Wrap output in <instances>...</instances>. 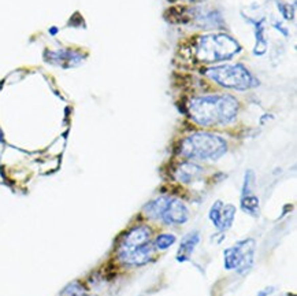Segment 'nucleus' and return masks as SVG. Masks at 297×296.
Instances as JSON below:
<instances>
[{"label": "nucleus", "instance_id": "obj_7", "mask_svg": "<svg viewBox=\"0 0 297 296\" xmlns=\"http://www.w3.org/2000/svg\"><path fill=\"white\" fill-rule=\"evenodd\" d=\"M189 218V211L186 206L180 199L168 198L166 207H164L160 221H163L167 225H182Z\"/></svg>", "mask_w": 297, "mask_h": 296}, {"label": "nucleus", "instance_id": "obj_8", "mask_svg": "<svg viewBox=\"0 0 297 296\" xmlns=\"http://www.w3.org/2000/svg\"><path fill=\"white\" fill-rule=\"evenodd\" d=\"M154 253H155V247H154V243L150 241V243L144 244L141 247H138L137 250L128 254L123 259H121V262L132 266H144L148 262L152 261Z\"/></svg>", "mask_w": 297, "mask_h": 296}, {"label": "nucleus", "instance_id": "obj_5", "mask_svg": "<svg viewBox=\"0 0 297 296\" xmlns=\"http://www.w3.org/2000/svg\"><path fill=\"white\" fill-rule=\"evenodd\" d=\"M256 243L254 239H244L224 251V266L226 270H236L245 275L254 266Z\"/></svg>", "mask_w": 297, "mask_h": 296}, {"label": "nucleus", "instance_id": "obj_14", "mask_svg": "<svg viewBox=\"0 0 297 296\" xmlns=\"http://www.w3.org/2000/svg\"><path fill=\"white\" fill-rule=\"evenodd\" d=\"M176 241L177 237L172 235V233H160V235L155 239L154 247H155L156 250H159V251H163V250L170 249Z\"/></svg>", "mask_w": 297, "mask_h": 296}, {"label": "nucleus", "instance_id": "obj_4", "mask_svg": "<svg viewBox=\"0 0 297 296\" xmlns=\"http://www.w3.org/2000/svg\"><path fill=\"white\" fill-rule=\"evenodd\" d=\"M206 76L220 87L236 91H246L259 85L258 80L241 63L212 66L206 70Z\"/></svg>", "mask_w": 297, "mask_h": 296}, {"label": "nucleus", "instance_id": "obj_12", "mask_svg": "<svg viewBox=\"0 0 297 296\" xmlns=\"http://www.w3.org/2000/svg\"><path fill=\"white\" fill-rule=\"evenodd\" d=\"M241 209L244 210V213L250 214L252 217H258L259 215V198L255 196L252 192L251 193H245L241 196Z\"/></svg>", "mask_w": 297, "mask_h": 296}, {"label": "nucleus", "instance_id": "obj_17", "mask_svg": "<svg viewBox=\"0 0 297 296\" xmlns=\"http://www.w3.org/2000/svg\"><path fill=\"white\" fill-rule=\"evenodd\" d=\"M273 292V288H267V289H263L258 293V296H268Z\"/></svg>", "mask_w": 297, "mask_h": 296}, {"label": "nucleus", "instance_id": "obj_2", "mask_svg": "<svg viewBox=\"0 0 297 296\" xmlns=\"http://www.w3.org/2000/svg\"><path fill=\"white\" fill-rule=\"evenodd\" d=\"M241 51L236 39L226 33H210L200 36L194 43L193 55L200 63H218L232 59Z\"/></svg>", "mask_w": 297, "mask_h": 296}, {"label": "nucleus", "instance_id": "obj_13", "mask_svg": "<svg viewBox=\"0 0 297 296\" xmlns=\"http://www.w3.org/2000/svg\"><path fill=\"white\" fill-rule=\"evenodd\" d=\"M236 217V207L233 205H224L222 211H220V219H219V231H228L229 228L233 225Z\"/></svg>", "mask_w": 297, "mask_h": 296}, {"label": "nucleus", "instance_id": "obj_10", "mask_svg": "<svg viewBox=\"0 0 297 296\" xmlns=\"http://www.w3.org/2000/svg\"><path fill=\"white\" fill-rule=\"evenodd\" d=\"M200 243V233L199 232H190L181 240L180 247H178V253H177V261L178 262H186L190 258L194 249L197 247V244Z\"/></svg>", "mask_w": 297, "mask_h": 296}, {"label": "nucleus", "instance_id": "obj_1", "mask_svg": "<svg viewBox=\"0 0 297 296\" xmlns=\"http://www.w3.org/2000/svg\"><path fill=\"white\" fill-rule=\"evenodd\" d=\"M186 109L194 124L200 127H218L226 125L236 118L238 102L234 96L228 93L204 95L192 97Z\"/></svg>", "mask_w": 297, "mask_h": 296}, {"label": "nucleus", "instance_id": "obj_16", "mask_svg": "<svg viewBox=\"0 0 297 296\" xmlns=\"http://www.w3.org/2000/svg\"><path fill=\"white\" fill-rule=\"evenodd\" d=\"M222 207H224V202L216 201L215 203L211 206L210 213H208L210 221L214 224V227H215L216 229L219 228V219H220V211H222Z\"/></svg>", "mask_w": 297, "mask_h": 296}, {"label": "nucleus", "instance_id": "obj_15", "mask_svg": "<svg viewBox=\"0 0 297 296\" xmlns=\"http://www.w3.org/2000/svg\"><path fill=\"white\" fill-rule=\"evenodd\" d=\"M61 296H96V295L88 293L85 288H84V285H81V284L76 281V283L69 284V285L62 291Z\"/></svg>", "mask_w": 297, "mask_h": 296}, {"label": "nucleus", "instance_id": "obj_9", "mask_svg": "<svg viewBox=\"0 0 297 296\" xmlns=\"http://www.w3.org/2000/svg\"><path fill=\"white\" fill-rule=\"evenodd\" d=\"M203 175V169L199 165L193 163V162H184L177 166L176 171H174V177H176L180 183L182 184H190L199 180Z\"/></svg>", "mask_w": 297, "mask_h": 296}, {"label": "nucleus", "instance_id": "obj_3", "mask_svg": "<svg viewBox=\"0 0 297 296\" xmlns=\"http://www.w3.org/2000/svg\"><path fill=\"white\" fill-rule=\"evenodd\" d=\"M228 151L222 137L208 132H196L186 136L180 144L178 153L189 161H216Z\"/></svg>", "mask_w": 297, "mask_h": 296}, {"label": "nucleus", "instance_id": "obj_6", "mask_svg": "<svg viewBox=\"0 0 297 296\" xmlns=\"http://www.w3.org/2000/svg\"><path fill=\"white\" fill-rule=\"evenodd\" d=\"M151 241V229L145 225H138L133 227L132 229L126 232L122 240L118 243L116 247V255L119 258V261L130 254L138 247H141L144 244Z\"/></svg>", "mask_w": 297, "mask_h": 296}, {"label": "nucleus", "instance_id": "obj_11", "mask_svg": "<svg viewBox=\"0 0 297 296\" xmlns=\"http://www.w3.org/2000/svg\"><path fill=\"white\" fill-rule=\"evenodd\" d=\"M168 201V196H159L154 201H151L150 203H146L142 209V213L145 214L146 217L150 219H155V221H159L160 217H162V213H163L164 207H166V203Z\"/></svg>", "mask_w": 297, "mask_h": 296}]
</instances>
